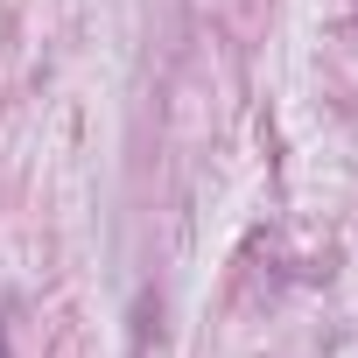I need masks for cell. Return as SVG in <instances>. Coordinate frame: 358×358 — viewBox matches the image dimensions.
<instances>
[{
    "mask_svg": "<svg viewBox=\"0 0 358 358\" xmlns=\"http://www.w3.org/2000/svg\"><path fill=\"white\" fill-rule=\"evenodd\" d=\"M0 358H8V337H0Z\"/></svg>",
    "mask_w": 358,
    "mask_h": 358,
    "instance_id": "cell-1",
    "label": "cell"
}]
</instances>
